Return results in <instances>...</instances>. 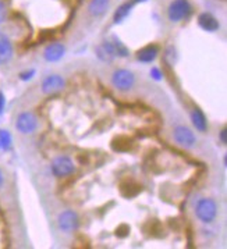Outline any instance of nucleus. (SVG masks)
<instances>
[{
	"mask_svg": "<svg viewBox=\"0 0 227 249\" xmlns=\"http://www.w3.org/2000/svg\"><path fill=\"white\" fill-rule=\"evenodd\" d=\"M113 46H114V50H116V54L117 56H121V57H127L129 56V49L124 46V43H121L116 36L113 38Z\"/></svg>",
	"mask_w": 227,
	"mask_h": 249,
	"instance_id": "a211bd4d",
	"label": "nucleus"
},
{
	"mask_svg": "<svg viewBox=\"0 0 227 249\" xmlns=\"http://www.w3.org/2000/svg\"><path fill=\"white\" fill-rule=\"evenodd\" d=\"M191 121H192V125L199 132H205L208 130L207 117H205V114L199 109L192 110V113H191Z\"/></svg>",
	"mask_w": 227,
	"mask_h": 249,
	"instance_id": "2eb2a0df",
	"label": "nucleus"
},
{
	"mask_svg": "<svg viewBox=\"0 0 227 249\" xmlns=\"http://www.w3.org/2000/svg\"><path fill=\"white\" fill-rule=\"evenodd\" d=\"M7 20V7L3 0H0V24Z\"/></svg>",
	"mask_w": 227,
	"mask_h": 249,
	"instance_id": "6ab92c4d",
	"label": "nucleus"
},
{
	"mask_svg": "<svg viewBox=\"0 0 227 249\" xmlns=\"http://www.w3.org/2000/svg\"><path fill=\"white\" fill-rule=\"evenodd\" d=\"M191 14V6L188 0H173L169 6L168 16L171 22H180Z\"/></svg>",
	"mask_w": 227,
	"mask_h": 249,
	"instance_id": "f03ea898",
	"label": "nucleus"
},
{
	"mask_svg": "<svg viewBox=\"0 0 227 249\" xmlns=\"http://www.w3.org/2000/svg\"><path fill=\"white\" fill-rule=\"evenodd\" d=\"M112 84L116 89L121 90V92H127L134 87L135 77L130 70H124V69L116 70L112 75Z\"/></svg>",
	"mask_w": 227,
	"mask_h": 249,
	"instance_id": "7ed1b4c3",
	"label": "nucleus"
},
{
	"mask_svg": "<svg viewBox=\"0 0 227 249\" xmlns=\"http://www.w3.org/2000/svg\"><path fill=\"white\" fill-rule=\"evenodd\" d=\"M4 107H6V98H4V93L0 90V117L4 113Z\"/></svg>",
	"mask_w": 227,
	"mask_h": 249,
	"instance_id": "4be33fe9",
	"label": "nucleus"
},
{
	"mask_svg": "<svg viewBox=\"0 0 227 249\" xmlns=\"http://www.w3.org/2000/svg\"><path fill=\"white\" fill-rule=\"evenodd\" d=\"M16 128L19 130V132L24 134V135L32 134L38 128V117L34 113H31V111H24V113H21L20 116L17 117Z\"/></svg>",
	"mask_w": 227,
	"mask_h": 249,
	"instance_id": "20e7f679",
	"label": "nucleus"
},
{
	"mask_svg": "<svg viewBox=\"0 0 227 249\" xmlns=\"http://www.w3.org/2000/svg\"><path fill=\"white\" fill-rule=\"evenodd\" d=\"M198 25L207 32H216L220 28L217 18L213 17L210 13H201L198 17Z\"/></svg>",
	"mask_w": 227,
	"mask_h": 249,
	"instance_id": "f8f14e48",
	"label": "nucleus"
},
{
	"mask_svg": "<svg viewBox=\"0 0 227 249\" xmlns=\"http://www.w3.org/2000/svg\"><path fill=\"white\" fill-rule=\"evenodd\" d=\"M13 146V138L7 130H0V150L7 152Z\"/></svg>",
	"mask_w": 227,
	"mask_h": 249,
	"instance_id": "f3484780",
	"label": "nucleus"
},
{
	"mask_svg": "<svg viewBox=\"0 0 227 249\" xmlns=\"http://www.w3.org/2000/svg\"><path fill=\"white\" fill-rule=\"evenodd\" d=\"M34 75H35V70L25 71V72H21V74H20V80L30 81V80H32V78H34Z\"/></svg>",
	"mask_w": 227,
	"mask_h": 249,
	"instance_id": "aec40b11",
	"label": "nucleus"
},
{
	"mask_svg": "<svg viewBox=\"0 0 227 249\" xmlns=\"http://www.w3.org/2000/svg\"><path fill=\"white\" fill-rule=\"evenodd\" d=\"M3 184H4V176H3V173H1V170H0V188L3 187Z\"/></svg>",
	"mask_w": 227,
	"mask_h": 249,
	"instance_id": "b1692460",
	"label": "nucleus"
},
{
	"mask_svg": "<svg viewBox=\"0 0 227 249\" xmlns=\"http://www.w3.org/2000/svg\"><path fill=\"white\" fill-rule=\"evenodd\" d=\"M195 213H197V217L202 223L209 224L212 223L213 220L216 219L217 216V205L216 202L213 199H209V198H204L197 203V208H195Z\"/></svg>",
	"mask_w": 227,
	"mask_h": 249,
	"instance_id": "f257e3e1",
	"label": "nucleus"
},
{
	"mask_svg": "<svg viewBox=\"0 0 227 249\" xmlns=\"http://www.w3.org/2000/svg\"><path fill=\"white\" fill-rule=\"evenodd\" d=\"M226 137H227V131H226V128H225V130L220 131V142H222L223 145H226V143H227Z\"/></svg>",
	"mask_w": 227,
	"mask_h": 249,
	"instance_id": "5701e85b",
	"label": "nucleus"
},
{
	"mask_svg": "<svg viewBox=\"0 0 227 249\" xmlns=\"http://www.w3.org/2000/svg\"><path fill=\"white\" fill-rule=\"evenodd\" d=\"M151 77L156 81L162 80V72H160V70H159L158 67H152V70H151Z\"/></svg>",
	"mask_w": 227,
	"mask_h": 249,
	"instance_id": "412c9836",
	"label": "nucleus"
},
{
	"mask_svg": "<svg viewBox=\"0 0 227 249\" xmlns=\"http://www.w3.org/2000/svg\"><path fill=\"white\" fill-rule=\"evenodd\" d=\"M159 54V48L155 45H148L145 48H142L141 50L137 52V59L141 63H152L155 61V59L158 57Z\"/></svg>",
	"mask_w": 227,
	"mask_h": 249,
	"instance_id": "4468645a",
	"label": "nucleus"
},
{
	"mask_svg": "<svg viewBox=\"0 0 227 249\" xmlns=\"http://www.w3.org/2000/svg\"><path fill=\"white\" fill-rule=\"evenodd\" d=\"M13 56H14V48L11 40L4 35H0V66L9 64Z\"/></svg>",
	"mask_w": 227,
	"mask_h": 249,
	"instance_id": "9d476101",
	"label": "nucleus"
},
{
	"mask_svg": "<svg viewBox=\"0 0 227 249\" xmlns=\"http://www.w3.org/2000/svg\"><path fill=\"white\" fill-rule=\"evenodd\" d=\"M64 87H66V81H64L63 77H60V75H49L42 82V92L46 93V95H52V93L60 92Z\"/></svg>",
	"mask_w": 227,
	"mask_h": 249,
	"instance_id": "6e6552de",
	"label": "nucleus"
},
{
	"mask_svg": "<svg viewBox=\"0 0 227 249\" xmlns=\"http://www.w3.org/2000/svg\"><path fill=\"white\" fill-rule=\"evenodd\" d=\"M145 1H148V0H132V3H145Z\"/></svg>",
	"mask_w": 227,
	"mask_h": 249,
	"instance_id": "393cba45",
	"label": "nucleus"
},
{
	"mask_svg": "<svg viewBox=\"0 0 227 249\" xmlns=\"http://www.w3.org/2000/svg\"><path fill=\"white\" fill-rule=\"evenodd\" d=\"M74 171H76L74 161L67 156H59L52 161V173L59 178L69 177Z\"/></svg>",
	"mask_w": 227,
	"mask_h": 249,
	"instance_id": "39448f33",
	"label": "nucleus"
},
{
	"mask_svg": "<svg viewBox=\"0 0 227 249\" xmlns=\"http://www.w3.org/2000/svg\"><path fill=\"white\" fill-rule=\"evenodd\" d=\"M59 229L64 232H73L79 227V217L78 214L74 210H66L63 213H60L59 219H57Z\"/></svg>",
	"mask_w": 227,
	"mask_h": 249,
	"instance_id": "423d86ee",
	"label": "nucleus"
},
{
	"mask_svg": "<svg viewBox=\"0 0 227 249\" xmlns=\"http://www.w3.org/2000/svg\"><path fill=\"white\" fill-rule=\"evenodd\" d=\"M95 53H96V57L103 63H112L114 60V57L117 56L113 43L109 42V40H105L100 45H98L96 49H95Z\"/></svg>",
	"mask_w": 227,
	"mask_h": 249,
	"instance_id": "1a4fd4ad",
	"label": "nucleus"
},
{
	"mask_svg": "<svg viewBox=\"0 0 227 249\" xmlns=\"http://www.w3.org/2000/svg\"><path fill=\"white\" fill-rule=\"evenodd\" d=\"M110 7V0H91L88 13L92 17H102Z\"/></svg>",
	"mask_w": 227,
	"mask_h": 249,
	"instance_id": "ddd939ff",
	"label": "nucleus"
},
{
	"mask_svg": "<svg viewBox=\"0 0 227 249\" xmlns=\"http://www.w3.org/2000/svg\"><path fill=\"white\" fill-rule=\"evenodd\" d=\"M64 53H66V48L59 42H55V43H50L45 48L43 59L49 63H55V61H59L64 56Z\"/></svg>",
	"mask_w": 227,
	"mask_h": 249,
	"instance_id": "9b49d317",
	"label": "nucleus"
},
{
	"mask_svg": "<svg viewBox=\"0 0 227 249\" xmlns=\"http://www.w3.org/2000/svg\"><path fill=\"white\" fill-rule=\"evenodd\" d=\"M132 6H134L132 1H126V3H123L119 9L114 11V16H113L114 24H121L123 21L126 20L130 16L131 10H132Z\"/></svg>",
	"mask_w": 227,
	"mask_h": 249,
	"instance_id": "dca6fc26",
	"label": "nucleus"
},
{
	"mask_svg": "<svg viewBox=\"0 0 227 249\" xmlns=\"http://www.w3.org/2000/svg\"><path fill=\"white\" fill-rule=\"evenodd\" d=\"M173 135H174V140L178 145H181L184 148H192L197 143V138H195L194 132L186 125H177L173 131Z\"/></svg>",
	"mask_w": 227,
	"mask_h": 249,
	"instance_id": "0eeeda50",
	"label": "nucleus"
}]
</instances>
